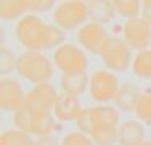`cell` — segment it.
Segmentation results:
<instances>
[{
    "mask_svg": "<svg viewBox=\"0 0 151 145\" xmlns=\"http://www.w3.org/2000/svg\"><path fill=\"white\" fill-rule=\"evenodd\" d=\"M145 126L138 119H127L117 129V145H142L146 142Z\"/></svg>",
    "mask_w": 151,
    "mask_h": 145,
    "instance_id": "obj_14",
    "label": "cell"
},
{
    "mask_svg": "<svg viewBox=\"0 0 151 145\" xmlns=\"http://www.w3.org/2000/svg\"><path fill=\"white\" fill-rule=\"evenodd\" d=\"M87 5L90 21L103 24V26L111 23L117 14L116 8H114V2H111V0H92V2H87Z\"/></svg>",
    "mask_w": 151,
    "mask_h": 145,
    "instance_id": "obj_16",
    "label": "cell"
},
{
    "mask_svg": "<svg viewBox=\"0 0 151 145\" xmlns=\"http://www.w3.org/2000/svg\"><path fill=\"white\" fill-rule=\"evenodd\" d=\"M29 14L27 0H2L0 2V16L3 21L21 20Z\"/></svg>",
    "mask_w": 151,
    "mask_h": 145,
    "instance_id": "obj_18",
    "label": "cell"
},
{
    "mask_svg": "<svg viewBox=\"0 0 151 145\" xmlns=\"http://www.w3.org/2000/svg\"><path fill=\"white\" fill-rule=\"evenodd\" d=\"M88 111H90L92 126L90 132L98 128H119V110L114 105H95V107H88Z\"/></svg>",
    "mask_w": 151,
    "mask_h": 145,
    "instance_id": "obj_11",
    "label": "cell"
},
{
    "mask_svg": "<svg viewBox=\"0 0 151 145\" xmlns=\"http://www.w3.org/2000/svg\"><path fill=\"white\" fill-rule=\"evenodd\" d=\"M76 39H77L82 50L90 52L93 55H101V52L105 50L111 37L108 29L103 24L88 21L87 24H84L76 32Z\"/></svg>",
    "mask_w": 151,
    "mask_h": 145,
    "instance_id": "obj_7",
    "label": "cell"
},
{
    "mask_svg": "<svg viewBox=\"0 0 151 145\" xmlns=\"http://www.w3.org/2000/svg\"><path fill=\"white\" fill-rule=\"evenodd\" d=\"M117 129L119 128H98L90 132L95 145H117Z\"/></svg>",
    "mask_w": 151,
    "mask_h": 145,
    "instance_id": "obj_23",
    "label": "cell"
},
{
    "mask_svg": "<svg viewBox=\"0 0 151 145\" xmlns=\"http://www.w3.org/2000/svg\"><path fill=\"white\" fill-rule=\"evenodd\" d=\"M100 58L105 65V70H109L116 74V72H125L129 68H132L134 55H132V49L122 39L111 37Z\"/></svg>",
    "mask_w": 151,
    "mask_h": 145,
    "instance_id": "obj_6",
    "label": "cell"
},
{
    "mask_svg": "<svg viewBox=\"0 0 151 145\" xmlns=\"http://www.w3.org/2000/svg\"><path fill=\"white\" fill-rule=\"evenodd\" d=\"M140 16L151 26V0L142 2V13H140Z\"/></svg>",
    "mask_w": 151,
    "mask_h": 145,
    "instance_id": "obj_26",
    "label": "cell"
},
{
    "mask_svg": "<svg viewBox=\"0 0 151 145\" xmlns=\"http://www.w3.org/2000/svg\"><path fill=\"white\" fill-rule=\"evenodd\" d=\"M142 145H151V142H148V140H146V142H143Z\"/></svg>",
    "mask_w": 151,
    "mask_h": 145,
    "instance_id": "obj_28",
    "label": "cell"
},
{
    "mask_svg": "<svg viewBox=\"0 0 151 145\" xmlns=\"http://www.w3.org/2000/svg\"><path fill=\"white\" fill-rule=\"evenodd\" d=\"M82 108V103L79 100V97L73 95H66V94H60L56 105L53 108V115L60 123H71V121H77Z\"/></svg>",
    "mask_w": 151,
    "mask_h": 145,
    "instance_id": "obj_13",
    "label": "cell"
},
{
    "mask_svg": "<svg viewBox=\"0 0 151 145\" xmlns=\"http://www.w3.org/2000/svg\"><path fill=\"white\" fill-rule=\"evenodd\" d=\"M142 94H143V90L137 84H132V82H122L119 92H117L116 99H114V107H116L119 111L130 113V111L135 110V107H137V103H138Z\"/></svg>",
    "mask_w": 151,
    "mask_h": 145,
    "instance_id": "obj_15",
    "label": "cell"
},
{
    "mask_svg": "<svg viewBox=\"0 0 151 145\" xmlns=\"http://www.w3.org/2000/svg\"><path fill=\"white\" fill-rule=\"evenodd\" d=\"M134 113L137 119L145 124H151V92H143L137 103Z\"/></svg>",
    "mask_w": 151,
    "mask_h": 145,
    "instance_id": "obj_24",
    "label": "cell"
},
{
    "mask_svg": "<svg viewBox=\"0 0 151 145\" xmlns=\"http://www.w3.org/2000/svg\"><path fill=\"white\" fill-rule=\"evenodd\" d=\"M60 129H61V123L55 118L53 111H39V113L31 111L29 134L37 137H47V136H55Z\"/></svg>",
    "mask_w": 151,
    "mask_h": 145,
    "instance_id": "obj_12",
    "label": "cell"
},
{
    "mask_svg": "<svg viewBox=\"0 0 151 145\" xmlns=\"http://www.w3.org/2000/svg\"><path fill=\"white\" fill-rule=\"evenodd\" d=\"M0 145H35V139L29 132L8 129L0 134Z\"/></svg>",
    "mask_w": 151,
    "mask_h": 145,
    "instance_id": "obj_20",
    "label": "cell"
},
{
    "mask_svg": "<svg viewBox=\"0 0 151 145\" xmlns=\"http://www.w3.org/2000/svg\"><path fill=\"white\" fill-rule=\"evenodd\" d=\"M52 61L61 74H81L87 72L88 58L81 47L74 44H63L53 50Z\"/></svg>",
    "mask_w": 151,
    "mask_h": 145,
    "instance_id": "obj_4",
    "label": "cell"
},
{
    "mask_svg": "<svg viewBox=\"0 0 151 145\" xmlns=\"http://www.w3.org/2000/svg\"><path fill=\"white\" fill-rule=\"evenodd\" d=\"M132 74L142 81L151 79V49L140 50L134 55L132 60Z\"/></svg>",
    "mask_w": 151,
    "mask_h": 145,
    "instance_id": "obj_19",
    "label": "cell"
},
{
    "mask_svg": "<svg viewBox=\"0 0 151 145\" xmlns=\"http://www.w3.org/2000/svg\"><path fill=\"white\" fill-rule=\"evenodd\" d=\"M88 81H90V76L87 72H81V74H61V79H60L61 92L66 94V95L81 97L85 90H88Z\"/></svg>",
    "mask_w": 151,
    "mask_h": 145,
    "instance_id": "obj_17",
    "label": "cell"
},
{
    "mask_svg": "<svg viewBox=\"0 0 151 145\" xmlns=\"http://www.w3.org/2000/svg\"><path fill=\"white\" fill-rule=\"evenodd\" d=\"M58 97H60V94L52 82L37 84V86L32 87L29 92H26V103H24V108H27L32 113H39V111H53Z\"/></svg>",
    "mask_w": 151,
    "mask_h": 145,
    "instance_id": "obj_8",
    "label": "cell"
},
{
    "mask_svg": "<svg viewBox=\"0 0 151 145\" xmlns=\"http://www.w3.org/2000/svg\"><path fill=\"white\" fill-rule=\"evenodd\" d=\"M61 145H95V142L88 134H84L81 130H73L63 136Z\"/></svg>",
    "mask_w": 151,
    "mask_h": 145,
    "instance_id": "obj_25",
    "label": "cell"
},
{
    "mask_svg": "<svg viewBox=\"0 0 151 145\" xmlns=\"http://www.w3.org/2000/svg\"><path fill=\"white\" fill-rule=\"evenodd\" d=\"M119 89H121L119 79L109 70H96L90 74L88 95L98 105H106L109 102H114Z\"/></svg>",
    "mask_w": 151,
    "mask_h": 145,
    "instance_id": "obj_5",
    "label": "cell"
},
{
    "mask_svg": "<svg viewBox=\"0 0 151 145\" xmlns=\"http://www.w3.org/2000/svg\"><path fill=\"white\" fill-rule=\"evenodd\" d=\"M26 103V92L19 81L13 78H2L0 79V107L3 111L16 113L18 110L24 108Z\"/></svg>",
    "mask_w": 151,
    "mask_h": 145,
    "instance_id": "obj_10",
    "label": "cell"
},
{
    "mask_svg": "<svg viewBox=\"0 0 151 145\" xmlns=\"http://www.w3.org/2000/svg\"><path fill=\"white\" fill-rule=\"evenodd\" d=\"M122 41L132 50H146L151 42V26L142 16L125 20L122 26Z\"/></svg>",
    "mask_w": 151,
    "mask_h": 145,
    "instance_id": "obj_9",
    "label": "cell"
},
{
    "mask_svg": "<svg viewBox=\"0 0 151 145\" xmlns=\"http://www.w3.org/2000/svg\"><path fill=\"white\" fill-rule=\"evenodd\" d=\"M52 23H55L63 31L81 29L90 20L88 16V5L82 0H63L58 2L52 12Z\"/></svg>",
    "mask_w": 151,
    "mask_h": 145,
    "instance_id": "obj_3",
    "label": "cell"
},
{
    "mask_svg": "<svg viewBox=\"0 0 151 145\" xmlns=\"http://www.w3.org/2000/svg\"><path fill=\"white\" fill-rule=\"evenodd\" d=\"M16 66L18 57L12 49L3 45L0 49V74H2V78H10V74L16 71Z\"/></svg>",
    "mask_w": 151,
    "mask_h": 145,
    "instance_id": "obj_21",
    "label": "cell"
},
{
    "mask_svg": "<svg viewBox=\"0 0 151 145\" xmlns=\"http://www.w3.org/2000/svg\"><path fill=\"white\" fill-rule=\"evenodd\" d=\"M16 72L31 84H44L50 82L55 74V65L44 52H27L24 50L18 55Z\"/></svg>",
    "mask_w": 151,
    "mask_h": 145,
    "instance_id": "obj_2",
    "label": "cell"
},
{
    "mask_svg": "<svg viewBox=\"0 0 151 145\" xmlns=\"http://www.w3.org/2000/svg\"><path fill=\"white\" fill-rule=\"evenodd\" d=\"M114 8L119 16H124L127 20L138 18L142 13V2L138 0H114Z\"/></svg>",
    "mask_w": 151,
    "mask_h": 145,
    "instance_id": "obj_22",
    "label": "cell"
},
{
    "mask_svg": "<svg viewBox=\"0 0 151 145\" xmlns=\"http://www.w3.org/2000/svg\"><path fill=\"white\" fill-rule=\"evenodd\" d=\"M15 37L27 52H44L66 44V31L39 14H26L15 24Z\"/></svg>",
    "mask_w": 151,
    "mask_h": 145,
    "instance_id": "obj_1",
    "label": "cell"
},
{
    "mask_svg": "<svg viewBox=\"0 0 151 145\" xmlns=\"http://www.w3.org/2000/svg\"><path fill=\"white\" fill-rule=\"evenodd\" d=\"M35 145H61V140H58L55 136H47V137H37Z\"/></svg>",
    "mask_w": 151,
    "mask_h": 145,
    "instance_id": "obj_27",
    "label": "cell"
}]
</instances>
